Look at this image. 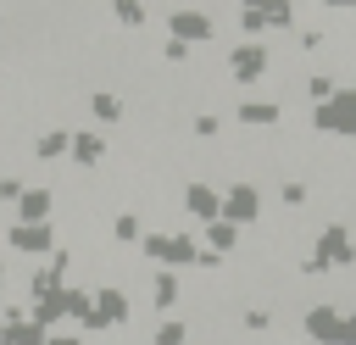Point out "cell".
<instances>
[{"mask_svg":"<svg viewBox=\"0 0 356 345\" xmlns=\"http://www.w3.org/2000/svg\"><path fill=\"white\" fill-rule=\"evenodd\" d=\"M245 117L250 122H267V117H278V106H245Z\"/></svg>","mask_w":356,"mask_h":345,"instance_id":"obj_1","label":"cell"}]
</instances>
